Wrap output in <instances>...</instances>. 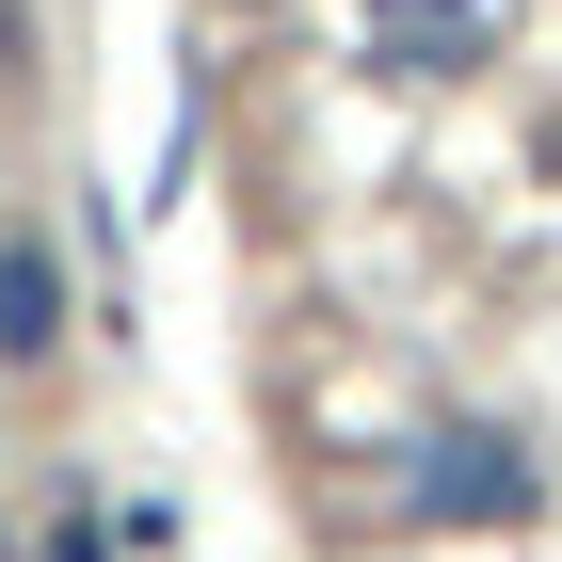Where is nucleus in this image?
Listing matches in <instances>:
<instances>
[{"label": "nucleus", "instance_id": "nucleus-1", "mask_svg": "<svg viewBox=\"0 0 562 562\" xmlns=\"http://www.w3.org/2000/svg\"><path fill=\"white\" fill-rule=\"evenodd\" d=\"M402 498H418L434 530H515L530 515V467L498 450V434H434L418 467H402Z\"/></svg>", "mask_w": 562, "mask_h": 562}, {"label": "nucleus", "instance_id": "nucleus-2", "mask_svg": "<svg viewBox=\"0 0 562 562\" xmlns=\"http://www.w3.org/2000/svg\"><path fill=\"white\" fill-rule=\"evenodd\" d=\"M370 65L386 81H467L482 65V0H370Z\"/></svg>", "mask_w": 562, "mask_h": 562}, {"label": "nucleus", "instance_id": "nucleus-3", "mask_svg": "<svg viewBox=\"0 0 562 562\" xmlns=\"http://www.w3.org/2000/svg\"><path fill=\"white\" fill-rule=\"evenodd\" d=\"M65 338V273H48V241H0V353H48Z\"/></svg>", "mask_w": 562, "mask_h": 562}, {"label": "nucleus", "instance_id": "nucleus-4", "mask_svg": "<svg viewBox=\"0 0 562 562\" xmlns=\"http://www.w3.org/2000/svg\"><path fill=\"white\" fill-rule=\"evenodd\" d=\"M48 562H113V547H97V515H65V530H48Z\"/></svg>", "mask_w": 562, "mask_h": 562}]
</instances>
